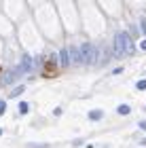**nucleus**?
Instances as JSON below:
<instances>
[{"label":"nucleus","mask_w":146,"mask_h":148,"mask_svg":"<svg viewBox=\"0 0 146 148\" xmlns=\"http://www.w3.org/2000/svg\"><path fill=\"white\" fill-rule=\"evenodd\" d=\"M134 53V45H131V38L127 32H119L114 38V55L123 57V55H131Z\"/></svg>","instance_id":"nucleus-1"},{"label":"nucleus","mask_w":146,"mask_h":148,"mask_svg":"<svg viewBox=\"0 0 146 148\" xmlns=\"http://www.w3.org/2000/svg\"><path fill=\"white\" fill-rule=\"evenodd\" d=\"M81 49V62L83 64H95V59H97V55H95V47L91 45V42H85L83 47H78Z\"/></svg>","instance_id":"nucleus-2"},{"label":"nucleus","mask_w":146,"mask_h":148,"mask_svg":"<svg viewBox=\"0 0 146 148\" xmlns=\"http://www.w3.org/2000/svg\"><path fill=\"white\" fill-rule=\"evenodd\" d=\"M66 51H68V59H70V64H78L81 62V49L74 45H70V47H66Z\"/></svg>","instance_id":"nucleus-3"},{"label":"nucleus","mask_w":146,"mask_h":148,"mask_svg":"<svg viewBox=\"0 0 146 148\" xmlns=\"http://www.w3.org/2000/svg\"><path fill=\"white\" fill-rule=\"evenodd\" d=\"M32 68H34L32 57L28 55V53H23V55H21V64H19V72H30Z\"/></svg>","instance_id":"nucleus-4"},{"label":"nucleus","mask_w":146,"mask_h":148,"mask_svg":"<svg viewBox=\"0 0 146 148\" xmlns=\"http://www.w3.org/2000/svg\"><path fill=\"white\" fill-rule=\"evenodd\" d=\"M59 64H62L64 68H66V66H70V59H68V51H66V47L59 51Z\"/></svg>","instance_id":"nucleus-5"},{"label":"nucleus","mask_w":146,"mask_h":148,"mask_svg":"<svg viewBox=\"0 0 146 148\" xmlns=\"http://www.w3.org/2000/svg\"><path fill=\"white\" fill-rule=\"evenodd\" d=\"M102 116H104L102 110H91V112H89V119H91V121H99Z\"/></svg>","instance_id":"nucleus-6"},{"label":"nucleus","mask_w":146,"mask_h":148,"mask_svg":"<svg viewBox=\"0 0 146 148\" xmlns=\"http://www.w3.org/2000/svg\"><path fill=\"white\" fill-rule=\"evenodd\" d=\"M117 112H119V114H123V116H125V114H129V112H131V108H129L127 104H123V106H119V108H117Z\"/></svg>","instance_id":"nucleus-7"},{"label":"nucleus","mask_w":146,"mask_h":148,"mask_svg":"<svg viewBox=\"0 0 146 148\" xmlns=\"http://www.w3.org/2000/svg\"><path fill=\"white\" fill-rule=\"evenodd\" d=\"M19 74V70H11L9 74H6V83H13V80H15V76Z\"/></svg>","instance_id":"nucleus-8"},{"label":"nucleus","mask_w":146,"mask_h":148,"mask_svg":"<svg viewBox=\"0 0 146 148\" xmlns=\"http://www.w3.org/2000/svg\"><path fill=\"white\" fill-rule=\"evenodd\" d=\"M21 93H23V85H19V87H15V89H13L11 97H17V95H21Z\"/></svg>","instance_id":"nucleus-9"},{"label":"nucleus","mask_w":146,"mask_h":148,"mask_svg":"<svg viewBox=\"0 0 146 148\" xmlns=\"http://www.w3.org/2000/svg\"><path fill=\"white\" fill-rule=\"evenodd\" d=\"M28 110H30V106H28V104H25V102H19V112H21V114H25Z\"/></svg>","instance_id":"nucleus-10"},{"label":"nucleus","mask_w":146,"mask_h":148,"mask_svg":"<svg viewBox=\"0 0 146 148\" xmlns=\"http://www.w3.org/2000/svg\"><path fill=\"white\" fill-rule=\"evenodd\" d=\"M140 28H142L144 34H146V17H140Z\"/></svg>","instance_id":"nucleus-11"},{"label":"nucleus","mask_w":146,"mask_h":148,"mask_svg":"<svg viewBox=\"0 0 146 148\" xmlns=\"http://www.w3.org/2000/svg\"><path fill=\"white\" fill-rule=\"evenodd\" d=\"M136 87H138V89H146V80H138V83H136Z\"/></svg>","instance_id":"nucleus-12"},{"label":"nucleus","mask_w":146,"mask_h":148,"mask_svg":"<svg viewBox=\"0 0 146 148\" xmlns=\"http://www.w3.org/2000/svg\"><path fill=\"white\" fill-rule=\"evenodd\" d=\"M4 110H6V102H4V99H0V114H4Z\"/></svg>","instance_id":"nucleus-13"},{"label":"nucleus","mask_w":146,"mask_h":148,"mask_svg":"<svg viewBox=\"0 0 146 148\" xmlns=\"http://www.w3.org/2000/svg\"><path fill=\"white\" fill-rule=\"evenodd\" d=\"M140 49H142V51H146V40H142V42H140Z\"/></svg>","instance_id":"nucleus-14"},{"label":"nucleus","mask_w":146,"mask_h":148,"mask_svg":"<svg viewBox=\"0 0 146 148\" xmlns=\"http://www.w3.org/2000/svg\"><path fill=\"white\" fill-rule=\"evenodd\" d=\"M140 129H146V121H142V123H140Z\"/></svg>","instance_id":"nucleus-15"},{"label":"nucleus","mask_w":146,"mask_h":148,"mask_svg":"<svg viewBox=\"0 0 146 148\" xmlns=\"http://www.w3.org/2000/svg\"><path fill=\"white\" fill-rule=\"evenodd\" d=\"M0 136H2V129H0Z\"/></svg>","instance_id":"nucleus-16"}]
</instances>
